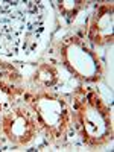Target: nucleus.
<instances>
[{
	"mask_svg": "<svg viewBox=\"0 0 114 152\" xmlns=\"http://www.w3.org/2000/svg\"><path fill=\"white\" fill-rule=\"evenodd\" d=\"M0 146H2V140H0Z\"/></svg>",
	"mask_w": 114,
	"mask_h": 152,
	"instance_id": "9d476101",
	"label": "nucleus"
},
{
	"mask_svg": "<svg viewBox=\"0 0 114 152\" xmlns=\"http://www.w3.org/2000/svg\"><path fill=\"white\" fill-rule=\"evenodd\" d=\"M2 128L5 135L14 145L26 146L34 142L38 134V120L35 113L28 108L17 107L3 114Z\"/></svg>",
	"mask_w": 114,
	"mask_h": 152,
	"instance_id": "20e7f679",
	"label": "nucleus"
},
{
	"mask_svg": "<svg viewBox=\"0 0 114 152\" xmlns=\"http://www.w3.org/2000/svg\"><path fill=\"white\" fill-rule=\"evenodd\" d=\"M79 117L84 138L88 143L100 145L111 138V120L108 111L94 93H90L81 102Z\"/></svg>",
	"mask_w": 114,
	"mask_h": 152,
	"instance_id": "f03ea898",
	"label": "nucleus"
},
{
	"mask_svg": "<svg viewBox=\"0 0 114 152\" xmlns=\"http://www.w3.org/2000/svg\"><path fill=\"white\" fill-rule=\"evenodd\" d=\"M62 56L66 66L78 78L93 79L100 72L97 58L79 38H69V41L62 46Z\"/></svg>",
	"mask_w": 114,
	"mask_h": 152,
	"instance_id": "39448f33",
	"label": "nucleus"
},
{
	"mask_svg": "<svg viewBox=\"0 0 114 152\" xmlns=\"http://www.w3.org/2000/svg\"><path fill=\"white\" fill-rule=\"evenodd\" d=\"M32 111L37 116L38 125H41L53 138L64 134L69 125V108L62 99L50 94H40L32 100Z\"/></svg>",
	"mask_w": 114,
	"mask_h": 152,
	"instance_id": "7ed1b4c3",
	"label": "nucleus"
},
{
	"mask_svg": "<svg viewBox=\"0 0 114 152\" xmlns=\"http://www.w3.org/2000/svg\"><path fill=\"white\" fill-rule=\"evenodd\" d=\"M35 81L41 87H53L58 82V72L49 64H41L35 72Z\"/></svg>",
	"mask_w": 114,
	"mask_h": 152,
	"instance_id": "0eeeda50",
	"label": "nucleus"
},
{
	"mask_svg": "<svg viewBox=\"0 0 114 152\" xmlns=\"http://www.w3.org/2000/svg\"><path fill=\"white\" fill-rule=\"evenodd\" d=\"M41 15L34 2H0V52L15 55L24 35V52L31 53L35 46L32 37L38 38Z\"/></svg>",
	"mask_w": 114,
	"mask_h": 152,
	"instance_id": "f257e3e1",
	"label": "nucleus"
},
{
	"mask_svg": "<svg viewBox=\"0 0 114 152\" xmlns=\"http://www.w3.org/2000/svg\"><path fill=\"white\" fill-rule=\"evenodd\" d=\"M82 6H84V2H73V0H64V2H59V11L66 17H75L81 11Z\"/></svg>",
	"mask_w": 114,
	"mask_h": 152,
	"instance_id": "6e6552de",
	"label": "nucleus"
},
{
	"mask_svg": "<svg viewBox=\"0 0 114 152\" xmlns=\"http://www.w3.org/2000/svg\"><path fill=\"white\" fill-rule=\"evenodd\" d=\"M113 12L110 8H102L100 12L94 17L91 26H90V38L96 44H105L111 43L113 40Z\"/></svg>",
	"mask_w": 114,
	"mask_h": 152,
	"instance_id": "423d86ee",
	"label": "nucleus"
},
{
	"mask_svg": "<svg viewBox=\"0 0 114 152\" xmlns=\"http://www.w3.org/2000/svg\"><path fill=\"white\" fill-rule=\"evenodd\" d=\"M12 87L0 82V113H3V110L9 105L11 99H12Z\"/></svg>",
	"mask_w": 114,
	"mask_h": 152,
	"instance_id": "1a4fd4ad",
	"label": "nucleus"
}]
</instances>
